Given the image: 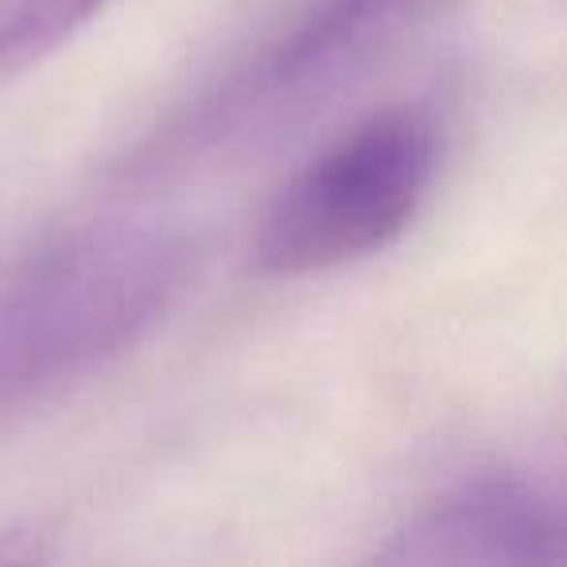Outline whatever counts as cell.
<instances>
[{
  "mask_svg": "<svg viewBox=\"0 0 567 567\" xmlns=\"http://www.w3.org/2000/svg\"><path fill=\"white\" fill-rule=\"evenodd\" d=\"M167 218L113 214L66 229L0 288V420L66 393L136 347L190 276Z\"/></svg>",
  "mask_w": 567,
  "mask_h": 567,
  "instance_id": "6da1fadb",
  "label": "cell"
},
{
  "mask_svg": "<svg viewBox=\"0 0 567 567\" xmlns=\"http://www.w3.org/2000/svg\"><path fill=\"white\" fill-rule=\"evenodd\" d=\"M440 136L420 110H385L327 144L284 183L252 257L265 276H311L393 245L424 206Z\"/></svg>",
  "mask_w": 567,
  "mask_h": 567,
  "instance_id": "7a4b0ae2",
  "label": "cell"
},
{
  "mask_svg": "<svg viewBox=\"0 0 567 567\" xmlns=\"http://www.w3.org/2000/svg\"><path fill=\"white\" fill-rule=\"evenodd\" d=\"M432 4L435 0H316L257 59V66H249L226 90V97L210 105V128L334 86L393 35L432 12Z\"/></svg>",
  "mask_w": 567,
  "mask_h": 567,
  "instance_id": "3957f363",
  "label": "cell"
},
{
  "mask_svg": "<svg viewBox=\"0 0 567 567\" xmlns=\"http://www.w3.org/2000/svg\"><path fill=\"white\" fill-rule=\"evenodd\" d=\"M567 556V528L548 502L509 478H482L424 505L393 536L396 564H551Z\"/></svg>",
  "mask_w": 567,
  "mask_h": 567,
  "instance_id": "277c9868",
  "label": "cell"
},
{
  "mask_svg": "<svg viewBox=\"0 0 567 567\" xmlns=\"http://www.w3.org/2000/svg\"><path fill=\"white\" fill-rule=\"evenodd\" d=\"M110 0H0V86L66 48Z\"/></svg>",
  "mask_w": 567,
  "mask_h": 567,
  "instance_id": "5b68a950",
  "label": "cell"
}]
</instances>
